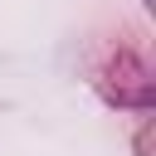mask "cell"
<instances>
[{
    "label": "cell",
    "instance_id": "7a4b0ae2",
    "mask_svg": "<svg viewBox=\"0 0 156 156\" xmlns=\"http://www.w3.org/2000/svg\"><path fill=\"white\" fill-rule=\"evenodd\" d=\"M151 122H156L151 112L136 117V136H132V151H136V156H151Z\"/></svg>",
    "mask_w": 156,
    "mask_h": 156
},
{
    "label": "cell",
    "instance_id": "6da1fadb",
    "mask_svg": "<svg viewBox=\"0 0 156 156\" xmlns=\"http://www.w3.org/2000/svg\"><path fill=\"white\" fill-rule=\"evenodd\" d=\"M88 78L98 88V98L107 107H122L132 117L151 112L156 102V68H151V44L141 29L117 24L112 34H102L88 54Z\"/></svg>",
    "mask_w": 156,
    "mask_h": 156
}]
</instances>
